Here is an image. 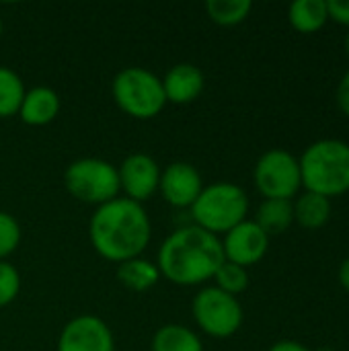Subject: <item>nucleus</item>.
Segmentation results:
<instances>
[{
  "mask_svg": "<svg viewBox=\"0 0 349 351\" xmlns=\"http://www.w3.org/2000/svg\"><path fill=\"white\" fill-rule=\"evenodd\" d=\"M91 243L109 261L136 259L150 243V220L144 208L128 197L99 206L91 218Z\"/></svg>",
  "mask_w": 349,
  "mask_h": 351,
  "instance_id": "1",
  "label": "nucleus"
},
{
  "mask_svg": "<svg viewBox=\"0 0 349 351\" xmlns=\"http://www.w3.org/2000/svg\"><path fill=\"white\" fill-rule=\"evenodd\" d=\"M222 241L216 234L187 226L175 230L158 251V271L177 286H197L212 280L224 263Z\"/></svg>",
  "mask_w": 349,
  "mask_h": 351,
  "instance_id": "2",
  "label": "nucleus"
},
{
  "mask_svg": "<svg viewBox=\"0 0 349 351\" xmlns=\"http://www.w3.org/2000/svg\"><path fill=\"white\" fill-rule=\"evenodd\" d=\"M300 175L302 187L327 199L349 191V144L344 140L325 138L311 144L302 156Z\"/></svg>",
  "mask_w": 349,
  "mask_h": 351,
  "instance_id": "3",
  "label": "nucleus"
},
{
  "mask_svg": "<svg viewBox=\"0 0 349 351\" xmlns=\"http://www.w3.org/2000/svg\"><path fill=\"white\" fill-rule=\"evenodd\" d=\"M247 212L249 197L234 183H214L210 187H204L200 197L191 206L195 226L212 234H226L228 230L245 222Z\"/></svg>",
  "mask_w": 349,
  "mask_h": 351,
  "instance_id": "4",
  "label": "nucleus"
},
{
  "mask_svg": "<svg viewBox=\"0 0 349 351\" xmlns=\"http://www.w3.org/2000/svg\"><path fill=\"white\" fill-rule=\"evenodd\" d=\"M111 90L117 107L136 119H152L167 105L163 80L138 66L121 70L115 76Z\"/></svg>",
  "mask_w": 349,
  "mask_h": 351,
  "instance_id": "5",
  "label": "nucleus"
},
{
  "mask_svg": "<svg viewBox=\"0 0 349 351\" xmlns=\"http://www.w3.org/2000/svg\"><path fill=\"white\" fill-rule=\"evenodd\" d=\"M66 189L84 204H107L119 193V175L113 165L101 158H80L66 169Z\"/></svg>",
  "mask_w": 349,
  "mask_h": 351,
  "instance_id": "6",
  "label": "nucleus"
},
{
  "mask_svg": "<svg viewBox=\"0 0 349 351\" xmlns=\"http://www.w3.org/2000/svg\"><path fill=\"white\" fill-rule=\"evenodd\" d=\"M255 187L265 199H290L302 187L300 162L294 154L282 148L265 152L255 165Z\"/></svg>",
  "mask_w": 349,
  "mask_h": 351,
  "instance_id": "7",
  "label": "nucleus"
},
{
  "mask_svg": "<svg viewBox=\"0 0 349 351\" xmlns=\"http://www.w3.org/2000/svg\"><path fill=\"white\" fill-rule=\"evenodd\" d=\"M193 319L204 333L216 339L234 335L243 325V306L237 296H230L216 286L204 288L193 298Z\"/></svg>",
  "mask_w": 349,
  "mask_h": 351,
  "instance_id": "8",
  "label": "nucleus"
},
{
  "mask_svg": "<svg viewBox=\"0 0 349 351\" xmlns=\"http://www.w3.org/2000/svg\"><path fill=\"white\" fill-rule=\"evenodd\" d=\"M269 237L255 224V220H245L228 230L222 243L224 259L245 269L259 263L265 257Z\"/></svg>",
  "mask_w": 349,
  "mask_h": 351,
  "instance_id": "9",
  "label": "nucleus"
},
{
  "mask_svg": "<svg viewBox=\"0 0 349 351\" xmlns=\"http://www.w3.org/2000/svg\"><path fill=\"white\" fill-rule=\"evenodd\" d=\"M58 351H115L109 327L97 317L72 319L58 341Z\"/></svg>",
  "mask_w": 349,
  "mask_h": 351,
  "instance_id": "10",
  "label": "nucleus"
},
{
  "mask_svg": "<svg viewBox=\"0 0 349 351\" xmlns=\"http://www.w3.org/2000/svg\"><path fill=\"white\" fill-rule=\"evenodd\" d=\"M119 187L128 193V199L140 204L148 199L160 183V171L154 158L148 154H132L128 156L119 171Z\"/></svg>",
  "mask_w": 349,
  "mask_h": 351,
  "instance_id": "11",
  "label": "nucleus"
},
{
  "mask_svg": "<svg viewBox=\"0 0 349 351\" xmlns=\"http://www.w3.org/2000/svg\"><path fill=\"white\" fill-rule=\"evenodd\" d=\"M158 189L163 191V197L175 206V208H187L193 206L200 197L204 183L197 169L189 162H173L167 167L165 173H160Z\"/></svg>",
  "mask_w": 349,
  "mask_h": 351,
  "instance_id": "12",
  "label": "nucleus"
},
{
  "mask_svg": "<svg viewBox=\"0 0 349 351\" xmlns=\"http://www.w3.org/2000/svg\"><path fill=\"white\" fill-rule=\"evenodd\" d=\"M163 90L167 101L175 105H187L202 95L204 74L193 64H177L167 72L163 80Z\"/></svg>",
  "mask_w": 349,
  "mask_h": 351,
  "instance_id": "13",
  "label": "nucleus"
},
{
  "mask_svg": "<svg viewBox=\"0 0 349 351\" xmlns=\"http://www.w3.org/2000/svg\"><path fill=\"white\" fill-rule=\"evenodd\" d=\"M60 111V97L47 86H37L25 93L19 115L27 125H47Z\"/></svg>",
  "mask_w": 349,
  "mask_h": 351,
  "instance_id": "14",
  "label": "nucleus"
},
{
  "mask_svg": "<svg viewBox=\"0 0 349 351\" xmlns=\"http://www.w3.org/2000/svg\"><path fill=\"white\" fill-rule=\"evenodd\" d=\"M292 208H294V222H298L306 230H319L331 218V199L319 193H311V191L300 193L296 202H292Z\"/></svg>",
  "mask_w": 349,
  "mask_h": 351,
  "instance_id": "15",
  "label": "nucleus"
},
{
  "mask_svg": "<svg viewBox=\"0 0 349 351\" xmlns=\"http://www.w3.org/2000/svg\"><path fill=\"white\" fill-rule=\"evenodd\" d=\"M288 19L298 33H317L329 21L327 0H296L288 8Z\"/></svg>",
  "mask_w": 349,
  "mask_h": 351,
  "instance_id": "16",
  "label": "nucleus"
},
{
  "mask_svg": "<svg viewBox=\"0 0 349 351\" xmlns=\"http://www.w3.org/2000/svg\"><path fill=\"white\" fill-rule=\"evenodd\" d=\"M294 222V208L290 199H263L257 210L255 224L267 234H282Z\"/></svg>",
  "mask_w": 349,
  "mask_h": 351,
  "instance_id": "17",
  "label": "nucleus"
},
{
  "mask_svg": "<svg viewBox=\"0 0 349 351\" xmlns=\"http://www.w3.org/2000/svg\"><path fill=\"white\" fill-rule=\"evenodd\" d=\"M117 280L132 292H146L156 286V282L160 280V271L154 263L136 257L117 265Z\"/></svg>",
  "mask_w": 349,
  "mask_h": 351,
  "instance_id": "18",
  "label": "nucleus"
},
{
  "mask_svg": "<svg viewBox=\"0 0 349 351\" xmlns=\"http://www.w3.org/2000/svg\"><path fill=\"white\" fill-rule=\"evenodd\" d=\"M152 351H204L200 337L183 325H165L152 339Z\"/></svg>",
  "mask_w": 349,
  "mask_h": 351,
  "instance_id": "19",
  "label": "nucleus"
},
{
  "mask_svg": "<svg viewBox=\"0 0 349 351\" xmlns=\"http://www.w3.org/2000/svg\"><path fill=\"white\" fill-rule=\"evenodd\" d=\"M253 4L251 0H208L206 2V12L208 16L222 27H232L243 23L249 12H251Z\"/></svg>",
  "mask_w": 349,
  "mask_h": 351,
  "instance_id": "20",
  "label": "nucleus"
},
{
  "mask_svg": "<svg viewBox=\"0 0 349 351\" xmlns=\"http://www.w3.org/2000/svg\"><path fill=\"white\" fill-rule=\"evenodd\" d=\"M25 99V86L16 72L0 66V117H12L19 113Z\"/></svg>",
  "mask_w": 349,
  "mask_h": 351,
  "instance_id": "21",
  "label": "nucleus"
},
{
  "mask_svg": "<svg viewBox=\"0 0 349 351\" xmlns=\"http://www.w3.org/2000/svg\"><path fill=\"white\" fill-rule=\"evenodd\" d=\"M214 280H216V288L230 294V296H237V294H243L249 286V274L245 267L241 265H234L230 261H224L218 271L214 274Z\"/></svg>",
  "mask_w": 349,
  "mask_h": 351,
  "instance_id": "22",
  "label": "nucleus"
},
{
  "mask_svg": "<svg viewBox=\"0 0 349 351\" xmlns=\"http://www.w3.org/2000/svg\"><path fill=\"white\" fill-rule=\"evenodd\" d=\"M21 243V226L19 222L6 214V212H0V261L10 255Z\"/></svg>",
  "mask_w": 349,
  "mask_h": 351,
  "instance_id": "23",
  "label": "nucleus"
},
{
  "mask_svg": "<svg viewBox=\"0 0 349 351\" xmlns=\"http://www.w3.org/2000/svg\"><path fill=\"white\" fill-rule=\"evenodd\" d=\"M19 288H21L19 271L10 263L0 261V308L10 304L16 298Z\"/></svg>",
  "mask_w": 349,
  "mask_h": 351,
  "instance_id": "24",
  "label": "nucleus"
},
{
  "mask_svg": "<svg viewBox=\"0 0 349 351\" xmlns=\"http://www.w3.org/2000/svg\"><path fill=\"white\" fill-rule=\"evenodd\" d=\"M329 21L349 27V0H327Z\"/></svg>",
  "mask_w": 349,
  "mask_h": 351,
  "instance_id": "25",
  "label": "nucleus"
},
{
  "mask_svg": "<svg viewBox=\"0 0 349 351\" xmlns=\"http://www.w3.org/2000/svg\"><path fill=\"white\" fill-rule=\"evenodd\" d=\"M335 99H337V107L339 111L349 117V70L344 74V78L339 80L337 84V93H335Z\"/></svg>",
  "mask_w": 349,
  "mask_h": 351,
  "instance_id": "26",
  "label": "nucleus"
},
{
  "mask_svg": "<svg viewBox=\"0 0 349 351\" xmlns=\"http://www.w3.org/2000/svg\"><path fill=\"white\" fill-rule=\"evenodd\" d=\"M269 351H311L304 343L300 341H292V339H284V341H278L274 343Z\"/></svg>",
  "mask_w": 349,
  "mask_h": 351,
  "instance_id": "27",
  "label": "nucleus"
},
{
  "mask_svg": "<svg viewBox=\"0 0 349 351\" xmlns=\"http://www.w3.org/2000/svg\"><path fill=\"white\" fill-rule=\"evenodd\" d=\"M339 284L349 292V257L339 265Z\"/></svg>",
  "mask_w": 349,
  "mask_h": 351,
  "instance_id": "28",
  "label": "nucleus"
},
{
  "mask_svg": "<svg viewBox=\"0 0 349 351\" xmlns=\"http://www.w3.org/2000/svg\"><path fill=\"white\" fill-rule=\"evenodd\" d=\"M346 51H348V56H349V31H348V35H346Z\"/></svg>",
  "mask_w": 349,
  "mask_h": 351,
  "instance_id": "29",
  "label": "nucleus"
},
{
  "mask_svg": "<svg viewBox=\"0 0 349 351\" xmlns=\"http://www.w3.org/2000/svg\"><path fill=\"white\" fill-rule=\"evenodd\" d=\"M319 351H333L331 348H323V350H319Z\"/></svg>",
  "mask_w": 349,
  "mask_h": 351,
  "instance_id": "30",
  "label": "nucleus"
},
{
  "mask_svg": "<svg viewBox=\"0 0 349 351\" xmlns=\"http://www.w3.org/2000/svg\"><path fill=\"white\" fill-rule=\"evenodd\" d=\"M0 37H2V21H0Z\"/></svg>",
  "mask_w": 349,
  "mask_h": 351,
  "instance_id": "31",
  "label": "nucleus"
}]
</instances>
